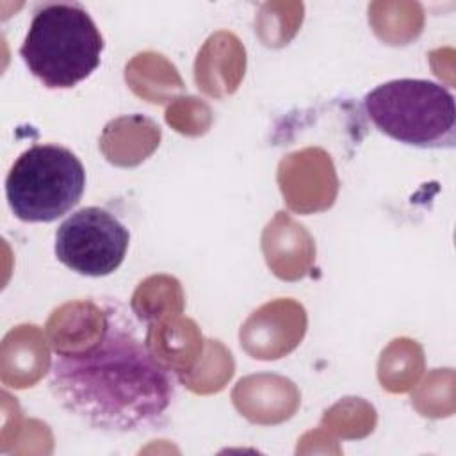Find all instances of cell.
<instances>
[{
	"label": "cell",
	"mask_w": 456,
	"mask_h": 456,
	"mask_svg": "<svg viewBox=\"0 0 456 456\" xmlns=\"http://www.w3.org/2000/svg\"><path fill=\"white\" fill-rule=\"evenodd\" d=\"M32 14L20 55L45 87H75L100 66L103 37L86 7L43 2Z\"/></svg>",
	"instance_id": "cell-2"
},
{
	"label": "cell",
	"mask_w": 456,
	"mask_h": 456,
	"mask_svg": "<svg viewBox=\"0 0 456 456\" xmlns=\"http://www.w3.org/2000/svg\"><path fill=\"white\" fill-rule=\"evenodd\" d=\"M86 169L61 144H32L11 166L5 196L12 214L25 223H52L78 205Z\"/></svg>",
	"instance_id": "cell-4"
},
{
	"label": "cell",
	"mask_w": 456,
	"mask_h": 456,
	"mask_svg": "<svg viewBox=\"0 0 456 456\" xmlns=\"http://www.w3.org/2000/svg\"><path fill=\"white\" fill-rule=\"evenodd\" d=\"M363 107L379 132L403 144L417 148L454 146V96L436 82L397 78L379 84L365 94Z\"/></svg>",
	"instance_id": "cell-3"
},
{
	"label": "cell",
	"mask_w": 456,
	"mask_h": 456,
	"mask_svg": "<svg viewBox=\"0 0 456 456\" xmlns=\"http://www.w3.org/2000/svg\"><path fill=\"white\" fill-rule=\"evenodd\" d=\"M128 242V228L112 212L86 207L61 223L53 251L57 260L73 273L100 278L123 264Z\"/></svg>",
	"instance_id": "cell-5"
},
{
	"label": "cell",
	"mask_w": 456,
	"mask_h": 456,
	"mask_svg": "<svg viewBox=\"0 0 456 456\" xmlns=\"http://www.w3.org/2000/svg\"><path fill=\"white\" fill-rule=\"evenodd\" d=\"M48 385L68 413L107 433L153 426L175 397L171 374L118 303H105L89 344L55 349Z\"/></svg>",
	"instance_id": "cell-1"
}]
</instances>
